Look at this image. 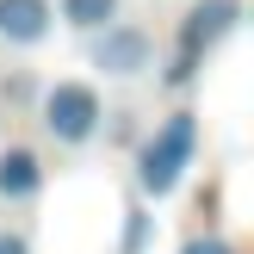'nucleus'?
Here are the masks:
<instances>
[{
    "instance_id": "f257e3e1",
    "label": "nucleus",
    "mask_w": 254,
    "mask_h": 254,
    "mask_svg": "<svg viewBox=\"0 0 254 254\" xmlns=\"http://www.w3.org/2000/svg\"><path fill=\"white\" fill-rule=\"evenodd\" d=\"M192 143H198V118H192V112H174V118L143 143V155H136V180H143V192H155V198L174 192L180 174H186V161H192Z\"/></svg>"
},
{
    "instance_id": "423d86ee",
    "label": "nucleus",
    "mask_w": 254,
    "mask_h": 254,
    "mask_svg": "<svg viewBox=\"0 0 254 254\" xmlns=\"http://www.w3.org/2000/svg\"><path fill=\"white\" fill-rule=\"evenodd\" d=\"M44 186V168H37L31 149H6L0 155V198H31Z\"/></svg>"
},
{
    "instance_id": "39448f33",
    "label": "nucleus",
    "mask_w": 254,
    "mask_h": 254,
    "mask_svg": "<svg viewBox=\"0 0 254 254\" xmlns=\"http://www.w3.org/2000/svg\"><path fill=\"white\" fill-rule=\"evenodd\" d=\"M50 0H0V37L6 44H44Z\"/></svg>"
},
{
    "instance_id": "9d476101",
    "label": "nucleus",
    "mask_w": 254,
    "mask_h": 254,
    "mask_svg": "<svg viewBox=\"0 0 254 254\" xmlns=\"http://www.w3.org/2000/svg\"><path fill=\"white\" fill-rule=\"evenodd\" d=\"M180 254H230V248H223L217 236H205V242H192V248H180Z\"/></svg>"
},
{
    "instance_id": "7ed1b4c3",
    "label": "nucleus",
    "mask_w": 254,
    "mask_h": 254,
    "mask_svg": "<svg viewBox=\"0 0 254 254\" xmlns=\"http://www.w3.org/2000/svg\"><path fill=\"white\" fill-rule=\"evenodd\" d=\"M149 62H155V44H149V31H136V25H106V37L93 44V68L118 74V81L143 74Z\"/></svg>"
},
{
    "instance_id": "6e6552de",
    "label": "nucleus",
    "mask_w": 254,
    "mask_h": 254,
    "mask_svg": "<svg viewBox=\"0 0 254 254\" xmlns=\"http://www.w3.org/2000/svg\"><path fill=\"white\" fill-rule=\"evenodd\" d=\"M143 248V211H130V236H124V254Z\"/></svg>"
},
{
    "instance_id": "0eeeda50",
    "label": "nucleus",
    "mask_w": 254,
    "mask_h": 254,
    "mask_svg": "<svg viewBox=\"0 0 254 254\" xmlns=\"http://www.w3.org/2000/svg\"><path fill=\"white\" fill-rule=\"evenodd\" d=\"M112 12H118V0H62V19H68L74 31H99Z\"/></svg>"
},
{
    "instance_id": "20e7f679",
    "label": "nucleus",
    "mask_w": 254,
    "mask_h": 254,
    "mask_svg": "<svg viewBox=\"0 0 254 254\" xmlns=\"http://www.w3.org/2000/svg\"><path fill=\"white\" fill-rule=\"evenodd\" d=\"M236 19H242V6L236 0H205V6H192L186 12V31H180V50H211L217 37H230L236 31Z\"/></svg>"
},
{
    "instance_id": "f03ea898",
    "label": "nucleus",
    "mask_w": 254,
    "mask_h": 254,
    "mask_svg": "<svg viewBox=\"0 0 254 254\" xmlns=\"http://www.w3.org/2000/svg\"><path fill=\"white\" fill-rule=\"evenodd\" d=\"M44 130L56 143H87L99 130V93L81 87V81H56L44 93Z\"/></svg>"
},
{
    "instance_id": "1a4fd4ad",
    "label": "nucleus",
    "mask_w": 254,
    "mask_h": 254,
    "mask_svg": "<svg viewBox=\"0 0 254 254\" xmlns=\"http://www.w3.org/2000/svg\"><path fill=\"white\" fill-rule=\"evenodd\" d=\"M0 254H31V248H25V236H12V230H0Z\"/></svg>"
}]
</instances>
